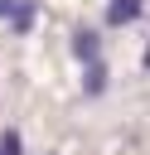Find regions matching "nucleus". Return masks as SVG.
<instances>
[{"mask_svg": "<svg viewBox=\"0 0 150 155\" xmlns=\"http://www.w3.org/2000/svg\"><path fill=\"white\" fill-rule=\"evenodd\" d=\"M73 58H77L82 68H87V63H97V58H102V34H97V29H87V24H77V29H73Z\"/></svg>", "mask_w": 150, "mask_h": 155, "instance_id": "1", "label": "nucleus"}, {"mask_svg": "<svg viewBox=\"0 0 150 155\" xmlns=\"http://www.w3.org/2000/svg\"><path fill=\"white\" fill-rule=\"evenodd\" d=\"M82 92H87V97H102V92H106V63H102V58L82 68Z\"/></svg>", "mask_w": 150, "mask_h": 155, "instance_id": "2", "label": "nucleus"}, {"mask_svg": "<svg viewBox=\"0 0 150 155\" xmlns=\"http://www.w3.org/2000/svg\"><path fill=\"white\" fill-rule=\"evenodd\" d=\"M140 19V0H111L106 5V24H131Z\"/></svg>", "mask_w": 150, "mask_h": 155, "instance_id": "3", "label": "nucleus"}, {"mask_svg": "<svg viewBox=\"0 0 150 155\" xmlns=\"http://www.w3.org/2000/svg\"><path fill=\"white\" fill-rule=\"evenodd\" d=\"M34 0H19V10H15V19H10V34H29L34 29Z\"/></svg>", "mask_w": 150, "mask_h": 155, "instance_id": "4", "label": "nucleus"}, {"mask_svg": "<svg viewBox=\"0 0 150 155\" xmlns=\"http://www.w3.org/2000/svg\"><path fill=\"white\" fill-rule=\"evenodd\" d=\"M0 155H24V136H19L15 126H10L5 136H0Z\"/></svg>", "mask_w": 150, "mask_h": 155, "instance_id": "5", "label": "nucleus"}, {"mask_svg": "<svg viewBox=\"0 0 150 155\" xmlns=\"http://www.w3.org/2000/svg\"><path fill=\"white\" fill-rule=\"evenodd\" d=\"M15 10H19V0H0V19H15Z\"/></svg>", "mask_w": 150, "mask_h": 155, "instance_id": "6", "label": "nucleus"}, {"mask_svg": "<svg viewBox=\"0 0 150 155\" xmlns=\"http://www.w3.org/2000/svg\"><path fill=\"white\" fill-rule=\"evenodd\" d=\"M145 68H150V48H145Z\"/></svg>", "mask_w": 150, "mask_h": 155, "instance_id": "7", "label": "nucleus"}]
</instances>
